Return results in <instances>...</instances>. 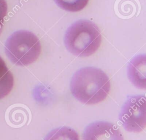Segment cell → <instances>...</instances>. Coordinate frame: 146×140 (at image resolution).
<instances>
[{
    "label": "cell",
    "mask_w": 146,
    "mask_h": 140,
    "mask_svg": "<svg viewBox=\"0 0 146 140\" xmlns=\"http://www.w3.org/2000/svg\"><path fill=\"white\" fill-rule=\"evenodd\" d=\"M7 14V5L5 0H0V35L2 31L3 23Z\"/></svg>",
    "instance_id": "cell-10"
},
{
    "label": "cell",
    "mask_w": 146,
    "mask_h": 140,
    "mask_svg": "<svg viewBox=\"0 0 146 140\" xmlns=\"http://www.w3.org/2000/svg\"><path fill=\"white\" fill-rule=\"evenodd\" d=\"M124 129L139 133L146 126V100L144 95L131 96L124 102L119 116Z\"/></svg>",
    "instance_id": "cell-4"
},
{
    "label": "cell",
    "mask_w": 146,
    "mask_h": 140,
    "mask_svg": "<svg viewBox=\"0 0 146 140\" xmlns=\"http://www.w3.org/2000/svg\"><path fill=\"white\" fill-rule=\"evenodd\" d=\"M64 44L67 50L79 57H88L95 53L102 42L98 27L88 20H79L67 30Z\"/></svg>",
    "instance_id": "cell-2"
},
{
    "label": "cell",
    "mask_w": 146,
    "mask_h": 140,
    "mask_svg": "<svg viewBox=\"0 0 146 140\" xmlns=\"http://www.w3.org/2000/svg\"><path fill=\"white\" fill-rule=\"evenodd\" d=\"M61 9L69 12H78L87 5L89 0H54Z\"/></svg>",
    "instance_id": "cell-9"
},
{
    "label": "cell",
    "mask_w": 146,
    "mask_h": 140,
    "mask_svg": "<svg viewBox=\"0 0 146 140\" xmlns=\"http://www.w3.org/2000/svg\"><path fill=\"white\" fill-rule=\"evenodd\" d=\"M111 88L108 76L102 69L87 67L80 68L73 75L70 90L74 97L86 105H95L104 101Z\"/></svg>",
    "instance_id": "cell-1"
},
{
    "label": "cell",
    "mask_w": 146,
    "mask_h": 140,
    "mask_svg": "<svg viewBox=\"0 0 146 140\" xmlns=\"http://www.w3.org/2000/svg\"><path fill=\"white\" fill-rule=\"evenodd\" d=\"M13 86V75L0 56V100L10 93Z\"/></svg>",
    "instance_id": "cell-7"
},
{
    "label": "cell",
    "mask_w": 146,
    "mask_h": 140,
    "mask_svg": "<svg viewBox=\"0 0 146 140\" xmlns=\"http://www.w3.org/2000/svg\"><path fill=\"white\" fill-rule=\"evenodd\" d=\"M44 140H80L77 132L73 129L63 126L51 130Z\"/></svg>",
    "instance_id": "cell-8"
},
{
    "label": "cell",
    "mask_w": 146,
    "mask_h": 140,
    "mask_svg": "<svg viewBox=\"0 0 146 140\" xmlns=\"http://www.w3.org/2000/svg\"><path fill=\"white\" fill-rule=\"evenodd\" d=\"M146 58L145 55L133 57L129 63L127 69L128 77L131 83L141 89L146 88Z\"/></svg>",
    "instance_id": "cell-6"
},
{
    "label": "cell",
    "mask_w": 146,
    "mask_h": 140,
    "mask_svg": "<svg viewBox=\"0 0 146 140\" xmlns=\"http://www.w3.org/2000/svg\"><path fill=\"white\" fill-rule=\"evenodd\" d=\"M5 50L7 56L13 64L27 66L34 63L39 57L41 44L34 33L19 30L7 38Z\"/></svg>",
    "instance_id": "cell-3"
},
{
    "label": "cell",
    "mask_w": 146,
    "mask_h": 140,
    "mask_svg": "<svg viewBox=\"0 0 146 140\" xmlns=\"http://www.w3.org/2000/svg\"><path fill=\"white\" fill-rule=\"evenodd\" d=\"M83 140H124L121 131L115 125L107 121H96L84 129Z\"/></svg>",
    "instance_id": "cell-5"
}]
</instances>
